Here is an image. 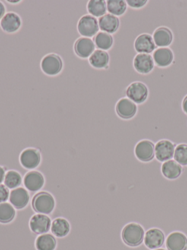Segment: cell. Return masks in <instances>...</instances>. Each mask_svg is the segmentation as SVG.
<instances>
[{
  "label": "cell",
  "instance_id": "1",
  "mask_svg": "<svg viewBox=\"0 0 187 250\" xmlns=\"http://www.w3.org/2000/svg\"><path fill=\"white\" fill-rule=\"evenodd\" d=\"M144 237L145 231L143 227L134 222L127 224L121 231L123 242L130 247L140 246L144 241Z\"/></svg>",
  "mask_w": 187,
  "mask_h": 250
},
{
  "label": "cell",
  "instance_id": "2",
  "mask_svg": "<svg viewBox=\"0 0 187 250\" xmlns=\"http://www.w3.org/2000/svg\"><path fill=\"white\" fill-rule=\"evenodd\" d=\"M64 63L59 55L51 53L45 55L40 62L42 72L50 77L58 75L62 71Z\"/></svg>",
  "mask_w": 187,
  "mask_h": 250
},
{
  "label": "cell",
  "instance_id": "3",
  "mask_svg": "<svg viewBox=\"0 0 187 250\" xmlns=\"http://www.w3.org/2000/svg\"><path fill=\"white\" fill-rule=\"evenodd\" d=\"M45 185L43 175L36 169L29 170L23 178V187L30 193L31 197L38 191H41Z\"/></svg>",
  "mask_w": 187,
  "mask_h": 250
},
{
  "label": "cell",
  "instance_id": "4",
  "mask_svg": "<svg viewBox=\"0 0 187 250\" xmlns=\"http://www.w3.org/2000/svg\"><path fill=\"white\" fill-rule=\"evenodd\" d=\"M19 162L22 167L26 170H33L40 165L42 155L37 149L28 147L20 153Z\"/></svg>",
  "mask_w": 187,
  "mask_h": 250
},
{
  "label": "cell",
  "instance_id": "5",
  "mask_svg": "<svg viewBox=\"0 0 187 250\" xmlns=\"http://www.w3.org/2000/svg\"><path fill=\"white\" fill-rule=\"evenodd\" d=\"M77 30L82 37H94L99 33V27L98 20L95 17L86 14L80 17L77 24Z\"/></svg>",
  "mask_w": 187,
  "mask_h": 250
},
{
  "label": "cell",
  "instance_id": "6",
  "mask_svg": "<svg viewBox=\"0 0 187 250\" xmlns=\"http://www.w3.org/2000/svg\"><path fill=\"white\" fill-rule=\"evenodd\" d=\"M9 203L16 209L21 210L26 208L31 201L30 193L23 186L10 190Z\"/></svg>",
  "mask_w": 187,
  "mask_h": 250
},
{
  "label": "cell",
  "instance_id": "7",
  "mask_svg": "<svg viewBox=\"0 0 187 250\" xmlns=\"http://www.w3.org/2000/svg\"><path fill=\"white\" fill-rule=\"evenodd\" d=\"M51 223L52 220L48 215L35 213L29 221V228L36 235H42L50 232Z\"/></svg>",
  "mask_w": 187,
  "mask_h": 250
},
{
  "label": "cell",
  "instance_id": "8",
  "mask_svg": "<svg viewBox=\"0 0 187 250\" xmlns=\"http://www.w3.org/2000/svg\"><path fill=\"white\" fill-rule=\"evenodd\" d=\"M22 25V20L19 14L8 12L0 21V27L5 33L13 34L17 33Z\"/></svg>",
  "mask_w": 187,
  "mask_h": 250
},
{
  "label": "cell",
  "instance_id": "9",
  "mask_svg": "<svg viewBox=\"0 0 187 250\" xmlns=\"http://www.w3.org/2000/svg\"><path fill=\"white\" fill-rule=\"evenodd\" d=\"M95 47L94 42L92 39L80 37L75 42V54L82 59H86L90 58L95 51Z\"/></svg>",
  "mask_w": 187,
  "mask_h": 250
},
{
  "label": "cell",
  "instance_id": "10",
  "mask_svg": "<svg viewBox=\"0 0 187 250\" xmlns=\"http://www.w3.org/2000/svg\"><path fill=\"white\" fill-rule=\"evenodd\" d=\"M134 154L137 159L141 162H150L154 158V144L149 140L139 142L134 147Z\"/></svg>",
  "mask_w": 187,
  "mask_h": 250
},
{
  "label": "cell",
  "instance_id": "11",
  "mask_svg": "<svg viewBox=\"0 0 187 250\" xmlns=\"http://www.w3.org/2000/svg\"><path fill=\"white\" fill-rule=\"evenodd\" d=\"M129 99L136 104H142L149 96L147 87L142 83H131L126 90Z\"/></svg>",
  "mask_w": 187,
  "mask_h": 250
},
{
  "label": "cell",
  "instance_id": "12",
  "mask_svg": "<svg viewBox=\"0 0 187 250\" xmlns=\"http://www.w3.org/2000/svg\"><path fill=\"white\" fill-rule=\"evenodd\" d=\"M175 149V145L172 142L161 140L155 146V156L159 162H167L173 157Z\"/></svg>",
  "mask_w": 187,
  "mask_h": 250
},
{
  "label": "cell",
  "instance_id": "13",
  "mask_svg": "<svg viewBox=\"0 0 187 250\" xmlns=\"http://www.w3.org/2000/svg\"><path fill=\"white\" fill-rule=\"evenodd\" d=\"M137 108L134 102L127 98H123L117 102L115 112L122 119H130L137 113Z\"/></svg>",
  "mask_w": 187,
  "mask_h": 250
},
{
  "label": "cell",
  "instance_id": "14",
  "mask_svg": "<svg viewBox=\"0 0 187 250\" xmlns=\"http://www.w3.org/2000/svg\"><path fill=\"white\" fill-rule=\"evenodd\" d=\"M165 241L164 232L158 228H151L145 234L144 244L150 250H156L163 245Z\"/></svg>",
  "mask_w": 187,
  "mask_h": 250
},
{
  "label": "cell",
  "instance_id": "15",
  "mask_svg": "<svg viewBox=\"0 0 187 250\" xmlns=\"http://www.w3.org/2000/svg\"><path fill=\"white\" fill-rule=\"evenodd\" d=\"M165 244L168 250H187V237L183 232L175 231L168 235Z\"/></svg>",
  "mask_w": 187,
  "mask_h": 250
},
{
  "label": "cell",
  "instance_id": "16",
  "mask_svg": "<svg viewBox=\"0 0 187 250\" xmlns=\"http://www.w3.org/2000/svg\"><path fill=\"white\" fill-rule=\"evenodd\" d=\"M134 67L140 74H149L154 67L153 58L149 54H138L134 58Z\"/></svg>",
  "mask_w": 187,
  "mask_h": 250
},
{
  "label": "cell",
  "instance_id": "17",
  "mask_svg": "<svg viewBox=\"0 0 187 250\" xmlns=\"http://www.w3.org/2000/svg\"><path fill=\"white\" fill-rule=\"evenodd\" d=\"M98 23H99V30H102L104 33L111 35L115 33L118 30L120 26V21L118 17L110 14H106L103 17L99 18Z\"/></svg>",
  "mask_w": 187,
  "mask_h": 250
},
{
  "label": "cell",
  "instance_id": "18",
  "mask_svg": "<svg viewBox=\"0 0 187 250\" xmlns=\"http://www.w3.org/2000/svg\"><path fill=\"white\" fill-rule=\"evenodd\" d=\"M156 48L153 38L149 34H142L134 42V49L140 54H149Z\"/></svg>",
  "mask_w": 187,
  "mask_h": 250
},
{
  "label": "cell",
  "instance_id": "19",
  "mask_svg": "<svg viewBox=\"0 0 187 250\" xmlns=\"http://www.w3.org/2000/svg\"><path fill=\"white\" fill-rule=\"evenodd\" d=\"M70 232V224L67 219L58 217L52 220L50 232L56 238H64L67 236Z\"/></svg>",
  "mask_w": 187,
  "mask_h": 250
},
{
  "label": "cell",
  "instance_id": "20",
  "mask_svg": "<svg viewBox=\"0 0 187 250\" xmlns=\"http://www.w3.org/2000/svg\"><path fill=\"white\" fill-rule=\"evenodd\" d=\"M89 62L94 68L104 69L108 68L109 65L110 56L105 51L96 49L89 58Z\"/></svg>",
  "mask_w": 187,
  "mask_h": 250
},
{
  "label": "cell",
  "instance_id": "21",
  "mask_svg": "<svg viewBox=\"0 0 187 250\" xmlns=\"http://www.w3.org/2000/svg\"><path fill=\"white\" fill-rule=\"evenodd\" d=\"M153 60L159 67H168L173 61V54L168 48H160L155 51Z\"/></svg>",
  "mask_w": 187,
  "mask_h": 250
},
{
  "label": "cell",
  "instance_id": "22",
  "mask_svg": "<svg viewBox=\"0 0 187 250\" xmlns=\"http://www.w3.org/2000/svg\"><path fill=\"white\" fill-rule=\"evenodd\" d=\"M56 246V238L51 232L38 235L35 241L37 250H55Z\"/></svg>",
  "mask_w": 187,
  "mask_h": 250
},
{
  "label": "cell",
  "instance_id": "23",
  "mask_svg": "<svg viewBox=\"0 0 187 250\" xmlns=\"http://www.w3.org/2000/svg\"><path fill=\"white\" fill-rule=\"evenodd\" d=\"M153 42L159 47H166L172 42V34L166 27H159L153 33Z\"/></svg>",
  "mask_w": 187,
  "mask_h": 250
},
{
  "label": "cell",
  "instance_id": "24",
  "mask_svg": "<svg viewBox=\"0 0 187 250\" xmlns=\"http://www.w3.org/2000/svg\"><path fill=\"white\" fill-rule=\"evenodd\" d=\"M182 170L181 165L175 160L167 161L162 165V174L168 179H176L181 175Z\"/></svg>",
  "mask_w": 187,
  "mask_h": 250
},
{
  "label": "cell",
  "instance_id": "25",
  "mask_svg": "<svg viewBox=\"0 0 187 250\" xmlns=\"http://www.w3.org/2000/svg\"><path fill=\"white\" fill-rule=\"evenodd\" d=\"M86 9L89 15L95 18L103 17L108 11L106 2L104 0H90L88 2Z\"/></svg>",
  "mask_w": 187,
  "mask_h": 250
},
{
  "label": "cell",
  "instance_id": "26",
  "mask_svg": "<svg viewBox=\"0 0 187 250\" xmlns=\"http://www.w3.org/2000/svg\"><path fill=\"white\" fill-rule=\"evenodd\" d=\"M94 42L98 49L106 52L112 47L113 38L111 34L101 31L94 37Z\"/></svg>",
  "mask_w": 187,
  "mask_h": 250
},
{
  "label": "cell",
  "instance_id": "27",
  "mask_svg": "<svg viewBox=\"0 0 187 250\" xmlns=\"http://www.w3.org/2000/svg\"><path fill=\"white\" fill-rule=\"evenodd\" d=\"M3 184L9 189H14L23 186V177L18 171L13 170V169L7 171Z\"/></svg>",
  "mask_w": 187,
  "mask_h": 250
},
{
  "label": "cell",
  "instance_id": "28",
  "mask_svg": "<svg viewBox=\"0 0 187 250\" xmlns=\"http://www.w3.org/2000/svg\"><path fill=\"white\" fill-rule=\"evenodd\" d=\"M16 215V209L9 202L0 203V223H10Z\"/></svg>",
  "mask_w": 187,
  "mask_h": 250
},
{
  "label": "cell",
  "instance_id": "29",
  "mask_svg": "<svg viewBox=\"0 0 187 250\" xmlns=\"http://www.w3.org/2000/svg\"><path fill=\"white\" fill-rule=\"evenodd\" d=\"M106 3L107 11L115 17H120L127 11V2L124 0H108Z\"/></svg>",
  "mask_w": 187,
  "mask_h": 250
},
{
  "label": "cell",
  "instance_id": "30",
  "mask_svg": "<svg viewBox=\"0 0 187 250\" xmlns=\"http://www.w3.org/2000/svg\"><path fill=\"white\" fill-rule=\"evenodd\" d=\"M174 159L182 166H187V145L180 144L175 147Z\"/></svg>",
  "mask_w": 187,
  "mask_h": 250
},
{
  "label": "cell",
  "instance_id": "31",
  "mask_svg": "<svg viewBox=\"0 0 187 250\" xmlns=\"http://www.w3.org/2000/svg\"><path fill=\"white\" fill-rule=\"evenodd\" d=\"M10 190L4 186V184H0V203L7 202L10 196Z\"/></svg>",
  "mask_w": 187,
  "mask_h": 250
},
{
  "label": "cell",
  "instance_id": "32",
  "mask_svg": "<svg viewBox=\"0 0 187 250\" xmlns=\"http://www.w3.org/2000/svg\"><path fill=\"white\" fill-rule=\"evenodd\" d=\"M127 5L133 8H140L145 6L147 3L148 1L146 0H128L127 1Z\"/></svg>",
  "mask_w": 187,
  "mask_h": 250
},
{
  "label": "cell",
  "instance_id": "33",
  "mask_svg": "<svg viewBox=\"0 0 187 250\" xmlns=\"http://www.w3.org/2000/svg\"><path fill=\"white\" fill-rule=\"evenodd\" d=\"M6 170L3 167L0 166V184L4 183V177H5Z\"/></svg>",
  "mask_w": 187,
  "mask_h": 250
},
{
  "label": "cell",
  "instance_id": "34",
  "mask_svg": "<svg viewBox=\"0 0 187 250\" xmlns=\"http://www.w3.org/2000/svg\"><path fill=\"white\" fill-rule=\"evenodd\" d=\"M5 5H4V4H3L2 2H0V21H1V19L4 17V16L5 15Z\"/></svg>",
  "mask_w": 187,
  "mask_h": 250
},
{
  "label": "cell",
  "instance_id": "35",
  "mask_svg": "<svg viewBox=\"0 0 187 250\" xmlns=\"http://www.w3.org/2000/svg\"><path fill=\"white\" fill-rule=\"evenodd\" d=\"M182 108L184 112L187 115V96L184 98V101H183Z\"/></svg>",
  "mask_w": 187,
  "mask_h": 250
},
{
  "label": "cell",
  "instance_id": "36",
  "mask_svg": "<svg viewBox=\"0 0 187 250\" xmlns=\"http://www.w3.org/2000/svg\"><path fill=\"white\" fill-rule=\"evenodd\" d=\"M165 250V249H156V250Z\"/></svg>",
  "mask_w": 187,
  "mask_h": 250
}]
</instances>
